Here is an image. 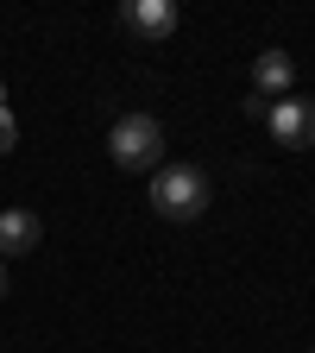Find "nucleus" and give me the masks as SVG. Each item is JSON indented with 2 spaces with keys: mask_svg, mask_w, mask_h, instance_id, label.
Listing matches in <instances>:
<instances>
[{
  "mask_svg": "<svg viewBox=\"0 0 315 353\" xmlns=\"http://www.w3.org/2000/svg\"><path fill=\"white\" fill-rule=\"evenodd\" d=\"M152 208L164 221H196L208 208V176L196 164H158L152 170Z\"/></svg>",
  "mask_w": 315,
  "mask_h": 353,
  "instance_id": "1",
  "label": "nucleus"
},
{
  "mask_svg": "<svg viewBox=\"0 0 315 353\" xmlns=\"http://www.w3.org/2000/svg\"><path fill=\"white\" fill-rule=\"evenodd\" d=\"M108 158L120 164V170H158V158H164V126L152 120V114H120L114 120V132H108Z\"/></svg>",
  "mask_w": 315,
  "mask_h": 353,
  "instance_id": "2",
  "label": "nucleus"
},
{
  "mask_svg": "<svg viewBox=\"0 0 315 353\" xmlns=\"http://www.w3.org/2000/svg\"><path fill=\"white\" fill-rule=\"evenodd\" d=\"M265 126H272V139H278V145L309 152V145H315V101L284 95V101H272V108H265Z\"/></svg>",
  "mask_w": 315,
  "mask_h": 353,
  "instance_id": "3",
  "label": "nucleus"
},
{
  "mask_svg": "<svg viewBox=\"0 0 315 353\" xmlns=\"http://www.w3.org/2000/svg\"><path fill=\"white\" fill-rule=\"evenodd\" d=\"M120 26L132 38H145V44H164L176 32V7H170V0H126V7H120Z\"/></svg>",
  "mask_w": 315,
  "mask_h": 353,
  "instance_id": "4",
  "label": "nucleus"
},
{
  "mask_svg": "<svg viewBox=\"0 0 315 353\" xmlns=\"http://www.w3.org/2000/svg\"><path fill=\"white\" fill-rule=\"evenodd\" d=\"M290 82H296L290 51H258V63H252V95H258V101H284Z\"/></svg>",
  "mask_w": 315,
  "mask_h": 353,
  "instance_id": "5",
  "label": "nucleus"
},
{
  "mask_svg": "<svg viewBox=\"0 0 315 353\" xmlns=\"http://www.w3.org/2000/svg\"><path fill=\"white\" fill-rule=\"evenodd\" d=\"M38 214L32 208H7L0 214V259H19V252H38Z\"/></svg>",
  "mask_w": 315,
  "mask_h": 353,
  "instance_id": "6",
  "label": "nucleus"
},
{
  "mask_svg": "<svg viewBox=\"0 0 315 353\" xmlns=\"http://www.w3.org/2000/svg\"><path fill=\"white\" fill-rule=\"evenodd\" d=\"M13 139H19V126L7 114V88H0V152H13Z\"/></svg>",
  "mask_w": 315,
  "mask_h": 353,
  "instance_id": "7",
  "label": "nucleus"
},
{
  "mask_svg": "<svg viewBox=\"0 0 315 353\" xmlns=\"http://www.w3.org/2000/svg\"><path fill=\"white\" fill-rule=\"evenodd\" d=\"M0 296H7V265H0Z\"/></svg>",
  "mask_w": 315,
  "mask_h": 353,
  "instance_id": "8",
  "label": "nucleus"
},
{
  "mask_svg": "<svg viewBox=\"0 0 315 353\" xmlns=\"http://www.w3.org/2000/svg\"><path fill=\"white\" fill-rule=\"evenodd\" d=\"M309 353H315V347H309Z\"/></svg>",
  "mask_w": 315,
  "mask_h": 353,
  "instance_id": "9",
  "label": "nucleus"
}]
</instances>
